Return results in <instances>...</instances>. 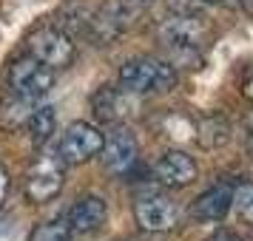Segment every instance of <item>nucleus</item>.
Segmentation results:
<instances>
[{
  "label": "nucleus",
  "mask_w": 253,
  "mask_h": 241,
  "mask_svg": "<svg viewBox=\"0 0 253 241\" xmlns=\"http://www.w3.org/2000/svg\"><path fill=\"white\" fill-rule=\"evenodd\" d=\"M176 69L165 60L137 57L120 69V88L126 94H165L176 88Z\"/></svg>",
  "instance_id": "f257e3e1"
},
{
  "label": "nucleus",
  "mask_w": 253,
  "mask_h": 241,
  "mask_svg": "<svg viewBox=\"0 0 253 241\" xmlns=\"http://www.w3.org/2000/svg\"><path fill=\"white\" fill-rule=\"evenodd\" d=\"M51 82H54V71L46 63L35 60L32 54H23L9 66V88L23 100H32V103L43 100L51 88Z\"/></svg>",
  "instance_id": "f03ea898"
},
{
  "label": "nucleus",
  "mask_w": 253,
  "mask_h": 241,
  "mask_svg": "<svg viewBox=\"0 0 253 241\" xmlns=\"http://www.w3.org/2000/svg\"><path fill=\"white\" fill-rule=\"evenodd\" d=\"M208 29L196 17H168L160 26V43L176 57H196L205 46Z\"/></svg>",
  "instance_id": "7ed1b4c3"
},
{
  "label": "nucleus",
  "mask_w": 253,
  "mask_h": 241,
  "mask_svg": "<svg viewBox=\"0 0 253 241\" xmlns=\"http://www.w3.org/2000/svg\"><path fill=\"white\" fill-rule=\"evenodd\" d=\"M63 176H66V162L60 159V153H43V156H37V162L29 171L26 196L35 205L51 202L63 190Z\"/></svg>",
  "instance_id": "20e7f679"
},
{
  "label": "nucleus",
  "mask_w": 253,
  "mask_h": 241,
  "mask_svg": "<svg viewBox=\"0 0 253 241\" xmlns=\"http://www.w3.org/2000/svg\"><path fill=\"white\" fill-rule=\"evenodd\" d=\"M103 142H105L103 131L94 128L91 122H71V125L66 128L63 139H60L57 153L66 165H83V162L100 156Z\"/></svg>",
  "instance_id": "39448f33"
},
{
  "label": "nucleus",
  "mask_w": 253,
  "mask_h": 241,
  "mask_svg": "<svg viewBox=\"0 0 253 241\" xmlns=\"http://www.w3.org/2000/svg\"><path fill=\"white\" fill-rule=\"evenodd\" d=\"M26 51L35 60L46 63L48 69H63V66H69L71 54H74V43L66 32H60L54 26H43L29 34Z\"/></svg>",
  "instance_id": "423d86ee"
},
{
  "label": "nucleus",
  "mask_w": 253,
  "mask_h": 241,
  "mask_svg": "<svg viewBox=\"0 0 253 241\" xmlns=\"http://www.w3.org/2000/svg\"><path fill=\"white\" fill-rule=\"evenodd\" d=\"M134 216H137V224L145 233H165V230H173L176 221H179V210L168 196H142L137 205H134Z\"/></svg>",
  "instance_id": "0eeeda50"
},
{
  "label": "nucleus",
  "mask_w": 253,
  "mask_h": 241,
  "mask_svg": "<svg viewBox=\"0 0 253 241\" xmlns=\"http://www.w3.org/2000/svg\"><path fill=\"white\" fill-rule=\"evenodd\" d=\"M100 156H103V165L111 173H128L137 165V156H139L134 134H131L128 128H117L111 137H105Z\"/></svg>",
  "instance_id": "6e6552de"
},
{
  "label": "nucleus",
  "mask_w": 253,
  "mask_h": 241,
  "mask_svg": "<svg viewBox=\"0 0 253 241\" xmlns=\"http://www.w3.org/2000/svg\"><path fill=\"white\" fill-rule=\"evenodd\" d=\"M154 176L165 187H185L196 179V162L185 150H165L154 165Z\"/></svg>",
  "instance_id": "1a4fd4ad"
},
{
  "label": "nucleus",
  "mask_w": 253,
  "mask_h": 241,
  "mask_svg": "<svg viewBox=\"0 0 253 241\" xmlns=\"http://www.w3.org/2000/svg\"><path fill=\"white\" fill-rule=\"evenodd\" d=\"M108 218V205H105L100 196H83L71 205L69 216H66V224H69L71 233H80V236H88V233H97V230L105 224Z\"/></svg>",
  "instance_id": "9d476101"
},
{
  "label": "nucleus",
  "mask_w": 253,
  "mask_h": 241,
  "mask_svg": "<svg viewBox=\"0 0 253 241\" xmlns=\"http://www.w3.org/2000/svg\"><path fill=\"white\" fill-rule=\"evenodd\" d=\"M233 193H236L233 182H216L213 187H208L202 196H196L194 218H199V221H222L233 207Z\"/></svg>",
  "instance_id": "9b49d317"
},
{
  "label": "nucleus",
  "mask_w": 253,
  "mask_h": 241,
  "mask_svg": "<svg viewBox=\"0 0 253 241\" xmlns=\"http://www.w3.org/2000/svg\"><path fill=\"white\" fill-rule=\"evenodd\" d=\"M32 100H23V97H17V94H9V97H3L0 100V125L6 128V131H17V128H23L29 122V116H32Z\"/></svg>",
  "instance_id": "f8f14e48"
},
{
  "label": "nucleus",
  "mask_w": 253,
  "mask_h": 241,
  "mask_svg": "<svg viewBox=\"0 0 253 241\" xmlns=\"http://www.w3.org/2000/svg\"><path fill=\"white\" fill-rule=\"evenodd\" d=\"M123 88H103V91L94 97V114L100 116V119H108V122H114L123 116V108H126V100H123Z\"/></svg>",
  "instance_id": "ddd939ff"
},
{
  "label": "nucleus",
  "mask_w": 253,
  "mask_h": 241,
  "mask_svg": "<svg viewBox=\"0 0 253 241\" xmlns=\"http://www.w3.org/2000/svg\"><path fill=\"white\" fill-rule=\"evenodd\" d=\"M26 125H29V131H32V137H35L37 145H43V142L54 134V125H57L54 108H51V105H40V108H35Z\"/></svg>",
  "instance_id": "4468645a"
},
{
  "label": "nucleus",
  "mask_w": 253,
  "mask_h": 241,
  "mask_svg": "<svg viewBox=\"0 0 253 241\" xmlns=\"http://www.w3.org/2000/svg\"><path fill=\"white\" fill-rule=\"evenodd\" d=\"M74 233L69 230L66 221H43L37 224L35 233L29 236V241H69Z\"/></svg>",
  "instance_id": "2eb2a0df"
},
{
  "label": "nucleus",
  "mask_w": 253,
  "mask_h": 241,
  "mask_svg": "<svg viewBox=\"0 0 253 241\" xmlns=\"http://www.w3.org/2000/svg\"><path fill=\"white\" fill-rule=\"evenodd\" d=\"M236 216L245 221V224H253V182L236 184V193H233V207Z\"/></svg>",
  "instance_id": "dca6fc26"
},
{
  "label": "nucleus",
  "mask_w": 253,
  "mask_h": 241,
  "mask_svg": "<svg viewBox=\"0 0 253 241\" xmlns=\"http://www.w3.org/2000/svg\"><path fill=\"white\" fill-rule=\"evenodd\" d=\"M6 190H9V173L0 165V205H3V199H6Z\"/></svg>",
  "instance_id": "f3484780"
},
{
  "label": "nucleus",
  "mask_w": 253,
  "mask_h": 241,
  "mask_svg": "<svg viewBox=\"0 0 253 241\" xmlns=\"http://www.w3.org/2000/svg\"><path fill=\"white\" fill-rule=\"evenodd\" d=\"M205 3H216V6H236L239 0H205Z\"/></svg>",
  "instance_id": "a211bd4d"
},
{
  "label": "nucleus",
  "mask_w": 253,
  "mask_h": 241,
  "mask_svg": "<svg viewBox=\"0 0 253 241\" xmlns=\"http://www.w3.org/2000/svg\"><path fill=\"white\" fill-rule=\"evenodd\" d=\"M245 94L253 100V77H248V80H245Z\"/></svg>",
  "instance_id": "6ab92c4d"
},
{
  "label": "nucleus",
  "mask_w": 253,
  "mask_h": 241,
  "mask_svg": "<svg viewBox=\"0 0 253 241\" xmlns=\"http://www.w3.org/2000/svg\"><path fill=\"white\" fill-rule=\"evenodd\" d=\"M239 3H242V6H245V9H248V12L253 14V0H239Z\"/></svg>",
  "instance_id": "aec40b11"
},
{
  "label": "nucleus",
  "mask_w": 253,
  "mask_h": 241,
  "mask_svg": "<svg viewBox=\"0 0 253 241\" xmlns=\"http://www.w3.org/2000/svg\"><path fill=\"white\" fill-rule=\"evenodd\" d=\"M248 142H251V150H253V125H251V131H248Z\"/></svg>",
  "instance_id": "412c9836"
},
{
  "label": "nucleus",
  "mask_w": 253,
  "mask_h": 241,
  "mask_svg": "<svg viewBox=\"0 0 253 241\" xmlns=\"http://www.w3.org/2000/svg\"><path fill=\"white\" fill-rule=\"evenodd\" d=\"M137 3H154V0H137Z\"/></svg>",
  "instance_id": "4be33fe9"
}]
</instances>
